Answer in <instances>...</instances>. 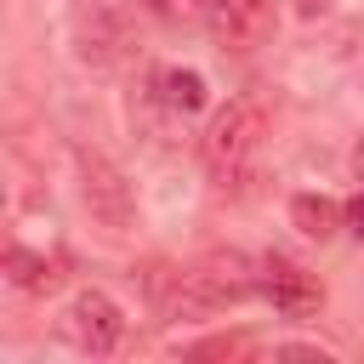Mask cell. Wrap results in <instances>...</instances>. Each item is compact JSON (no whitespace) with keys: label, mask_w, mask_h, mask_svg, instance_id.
Masks as SVG:
<instances>
[{"label":"cell","mask_w":364,"mask_h":364,"mask_svg":"<svg viewBox=\"0 0 364 364\" xmlns=\"http://www.w3.org/2000/svg\"><path fill=\"white\" fill-rule=\"evenodd\" d=\"M262 131H267V108H262V97H228V108H216V119L205 125V136H199V159H205V171H210V182H233V176H245V165L256 159V148H262Z\"/></svg>","instance_id":"obj_1"},{"label":"cell","mask_w":364,"mask_h":364,"mask_svg":"<svg viewBox=\"0 0 364 364\" xmlns=\"http://www.w3.org/2000/svg\"><path fill=\"white\" fill-rule=\"evenodd\" d=\"M80 199H85V210H91L108 233H125L131 216H136L131 182L119 176L114 159H102V154H91V148H80Z\"/></svg>","instance_id":"obj_2"},{"label":"cell","mask_w":364,"mask_h":364,"mask_svg":"<svg viewBox=\"0 0 364 364\" xmlns=\"http://www.w3.org/2000/svg\"><path fill=\"white\" fill-rule=\"evenodd\" d=\"M63 336L91 358H108L119 347V336H125V313H119V301L108 290H74V301L63 313Z\"/></svg>","instance_id":"obj_3"},{"label":"cell","mask_w":364,"mask_h":364,"mask_svg":"<svg viewBox=\"0 0 364 364\" xmlns=\"http://www.w3.org/2000/svg\"><path fill=\"white\" fill-rule=\"evenodd\" d=\"M205 28L228 51H250L273 34V0H205Z\"/></svg>","instance_id":"obj_4"},{"label":"cell","mask_w":364,"mask_h":364,"mask_svg":"<svg viewBox=\"0 0 364 364\" xmlns=\"http://www.w3.org/2000/svg\"><path fill=\"white\" fill-rule=\"evenodd\" d=\"M262 290L273 296V307H279L284 318H307V313H318V301H324V284H318L313 273L290 267V262H267Z\"/></svg>","instance_id":"obj_5"},{"label":"cell","mask_w":364,"mask_h":364,"mask_svg":"<svg viewBox=\"0 0 364 364\" xmlns=\"http://www.w3.org/2000/svg\"><path fill=\"white\" fill-rule=\"evenodd\" d=\"M341 216H347V210H341L336 199H324V193H296V199H290V222H296L307 239H330V233L341 228Z\"/></svg>","instance_id":"obj_6"},{"label":"cell","mask_w":364,"mask_h":364,"mask_svg":"<svg viewBox=\"0 0 364 364\" xmlns=\"http://www.w3.org/2000/svg\"><path fill=\"white\" fill-rule=\"evenodd\" d=\"M159 102L165 108H176V114H199L205 108V74H193V68H159Z\"/></svg>","instance_id":"obj_7"},{"label":"cell","mask_w":364,"mask_h":364,"mask_svg":"<svg viewBox=\"0 0 364 364\" xmlns=\"http://www.w3.org/2000/svg\"><path fill=\"white\" fill-rule=\"evenodd\" d=\"M0 267H6V279H11L17 290H57V279H63L46 256H34V250H23V245H11Z\"/></svg>","instance_id":"obj_8"},{"label":"cell","mask_w":364,"mask_h":364,"mask_svg":"<svg viewBox=\"0 0 364 364\" xmlns=\"http://www.w3.org/2000/svg\"><path fill=\"white\" fill-rule=\"evenodd\" d=\"M273 358H318V364H330V353L313 347V341H284V347H273Z\"/></svg>","instance_id":"obj_9"},{"label":"cell","mask_w":364,"mask_h":364,"mask_svg":"<svg viewBox=\"0 0 364 364\" xmlns=\"http://www.w3.org/2000/svg\"><path fill=\"white\" fill-rule=\"evenodd\" d=\"M347 222H353V233H358V239H364V193H358V199H353V205H347Z\"/></svg>","instance_id":"obj_10"},{"label":"cell","mask_w":364,"mask_h":364,"mask_svg":"<svg viewBox=\"0 0 364 364\" xmlns=\"http://www.w3.org/2000/svg\"><path fill=\"white\" fill-rule=\"evenodd\" d=\"M324 6H330V0H296V11H301V17H318Z\"/></svg>","instance_id":"obj_11"},{"label":"cell","mask_w":364,"mask_h":364,"mask_svg":"<svg viewBox=\"0 0 364 364\" xmlns=\"http://www.w3.org/2000/svg\"><path fill=\"white\" fill-rule=\"evenodd\" d=\"M353 176L364 182V136H358V148H353Z\"/></svg>","instance_id":"obj_12"}]
</instances>
